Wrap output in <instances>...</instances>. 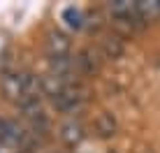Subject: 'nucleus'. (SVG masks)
<instances>
[{
	"instance_id": "obj_1",
	"label": "nucleus",
	"mask_w": 160,
	"mask_h": 153,
	"mask_svg": "<svg viewBox=\"0 0 160 153\" xmlns=\"http://www.w3.org/2000/svg\"><path fill=\"white\" fill-rule=\"evenodd\" d=\"M0 88L2 95L16 107H26L30 102H37V93L42 91L40 76L23 72V70H5L0 74Z\"/></svg>"
},
{
	"instance_id": "obj_2",
	"label": "nucleus",
	"mask_w": 160,
	"mask_h": 153,
	"mask_svg": "<svg viewBox=\"0 0 160 153\" xmlns=\"http://www.w3.org/2000/svg\"><path fill=\"white\" fill-rule=\"evenodd\" d=\"M51 100H53V105H56V109H60V111H74V109H79L86 102V91L81 88L79 84L72 81V84H68L60 93H56Z\"/></svg>"
},
{
	"instance_id": "obj_4",
	"label": "nucleus",
	"mask_w": 160,
	"mask_h": 153,
	"mask_svg": "<svg viewBox=\"0 0 160 153\" xmlns=\"http://www.w3.org/2000/svg\"><path fill=\"white\" fill-rule=\"evenodd\" d=\"M137 5V16L139 19H156L160 16V0H142V2H135Z\"/></svg>"
},
{
	"instance_id": "obj_7",
	"label": "nucleus",
	"mask_w": 160,
	"mask_h": 153,
	"mask_svg": "<svg viewBox=\"0 0 160 153\" xmlns=\"http://www.w3.org/2000/svg\"><path fill=\"white\" fill-rule=\"evenodd\" d=\"M63 19H68V23L72 26V28H79L81 26V12L79 9H74V7H68L63 12Z\"/></svg>"
},
{
	"instance_id": "obj_5",
	"label": "nucleus",
	"mask_w": 160,
	"mask_h": 153,
	"mask_svg": "<svg viewBox=\"0 0 160 153\" xmlns=\"http://www.w3.org/2000/svg\"><path fill=\"white\" fill-rule=\"evenodd\" d=\"M63 139L68 141V144H79L81 139H84V128H81V123H68V125H63Z\"/></svg>"
},
{
	"instance_id": "obj_3",
	"label": "nucleus",
	"mask_w": 160,
	"mask_h": 153,
	"mask_svg": "<svg viewBox=\"0 0 160 153\" xmlns=\"http://www.w3.org/2000/svg\"><path fill=\"white\" fill-rule=\"evenodd\" d=\"M47 53L51 61L70 58V37L60 30H51L47 35Z\"/></svg>"
},
{
	"instance_id": "obj_6",
	"label": "nucleus",
	"mask_w": 160,
	"mask_h": 153,
	"mask_svg": "<svg viewBox=\"0 0 160 153\" xmlns=\"http://www.w3.org/2000/svg\"><path fill=\"white\" fill-rule=\"evenodd\" d=\"M114 128H116V123H114V118L109 116V114H102V116L98 118V123H95V130L102 135V137L114 135Z\"/></svg>"
}]
</instances>
